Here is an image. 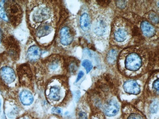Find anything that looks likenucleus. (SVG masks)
Listing matches in <instances>:
<instances>
[{
    "instance_id": "obj_18",
    "label": "nucleus",
    "mask_w": 159,
    "mask_h": 119,
    "mask_svg": "<svg viewBox=\"0 0 159 119\" xmlns=\"http://www.w3.org/2000/svg\"><path fill=\"white\" fill-rule=\"evenodd\" d=\"M127 32L123 29H120L115 32L114 37L116 41L119 42L124 41L126 38Z\"/></svg>"
},
{
    "instance_id": "obj_8",
    "label": "nucleus",
    "mask_w": 159,
    "mask_h": 119,
    "mask_svg": "<svg viewBox=\"0 0 159 119\" xmlns=\"http://www.w3.org/2000/svg\"><path fill=\"white\" fill-rule=\"evenodd\" d=\"M123 87L125 91L129 94L137 95L141 91L140 86L138 82L134 80H129L125 82Z\"/></svg>"
},
{
    "instance_id": "obj_23",
    "label": "nucleus",
    "mask_w": 159,
    "mask_h": 119,
    "mask_svg": "<svg viewBox=\"0 0 159 119\" xmlns=\"http://www.w3.org/2000/svg\"><path fill=\"white\" fill-rule=\"evenodd\" d=\"M149 17L150 20H151L153 23L157 24V23H158V22H159V18H158V16H157L155 13H150V14H149Z\"/></svg>"
},
{
    "instance_id": "obj_15",
    "label": "nucleus",
    "mask_w": 159,
    "mask_h": 119,
    "mask_svg": "<svg viewBox=\"0 0 159 119\" xmlns=\"http://www.w3.org/2000/svg\"><path fill=\"white\" fill-rule=\"evenodd\" d=\"M80 25L82 29L86 31L90 29V20L87 13H83L80 18Z\"/></svg>"
},
{
    "instance_id": "obj_34",
    "label": "nucleus",
    "mask_w": 159,
    "mask_h": 119,
    "mask_svg": "<svg viewBox=\"0 0 159 119\" xmlns=\"http://www.w3.org/2000/svg\"><path fill=\"white\" fill-rule=\"evenodd\" d=\"M1 101H0V108H1Z\"/></svg>"
},
{
    "instance_id": "obj_26",
    "label": "nucleus",
    "mask_w": 159,
    "mask_h": 119,
    "mask_svg": "<svg viewBox=\"0 0 159 119\" xmlns=\"http://www.w3.org/2000/svg\"><path fill=\"white\" fill-rule=\"evenodd\" d=\"M128 119H143L140 115L137 114H132L129 116Z\"/></svg>"
},
{
    "instance_id": "obj_10",
    "label": "nucleus",
    "mask_w": 159,
    "mask_h": 119,
    "mask_svg": "<svg viewBox=\"0 0 159 119\" xmlns=\"http://www.w3.org/2000/svg\"><path fill=\"white\" fill-rule=\"evenodd\" d=\"M6 46L8 49V53L11 57H17L18 54V45L17 44L15 39L13 37H9L6 41Z\"/></svg>"
},
{
    "instance_id": "obj_11",
    "label": "nucleus",
    "mask_w": 159,
    "mask_h": 119,
    "mask_svg": "<svg viewBox=\"0 0 159 119\" xmlns=\"http://www.w3.org/2000/svg\"><path fill=\"white\" fill-rule=\"evenodd\" d=\"M107 29L106 23L102 19H98L93 23V32L98 36H102Z\"/></svg>"
},
{
    "instance_id": "obj_12",
    "label": "nucleus",
    "mask_w": 159,
    "mask_h": 119,
    "mask_svg": "<svg viewBox=\"0 0 159 119\" xmlns=\"http://www.w3.org/2000/svg\"><path fill=\"white\" fill-rule=\"evenodd\" d=\"M141 29L142 32L147 37H152L155 34L154 28L147 21H143L141 23Z\"/></svg>"
},
{
    "instance_id": "obj_2",
    "label": "nucleus",
    "mask_w": 159,
    "mask_h": 119,
    "mask_svg": "<svg viewBox=\"0 0 159 119\" xmlns=\"http://www.w3.org/2000/svg\"><path fill=\"white\" fill-rule=\"evenodd\" d=\"M4 6L8 21L14 26L18 25L23 17V11L21 7L13 1H6Z\"/></svg>"
},
{
    "instance_id": "obj_31",
    "label": "nucleus",
    "mask_w": 159,
    "mask_h": 119,
    "mask_svg": "<svg viewBox=\"0 0 159 119\" xmlns=\"http://www.w3.org/2000/svg\"><path fill=\"white\" fill-rule=\"evenodd\" d=\"M84 73L83 71H80L79 72V74H78V75H77V79H76V82H78L80 80L81 78L83 77V76H84Z\"/></svg>"
},
{
    "instance_id": "obj_21",
    "label": "nucleus",
    "mask_w": 159,
    "mask_h": 119,
    "mask_svg": "<svg viewBox=\"0 0 159 119\" xmlns=\"http://www.w3.org/2000/svg\"><path fill=\"white\" fill-rule=\"evenodd\" d=\"M77 64L76 62L75 61L70 62L69 64L68 69L70 73H75L77 69Z\"/></svg>"
},
{
    "instance_id": "obj_3",
    "label": "nucleus",
    "mask_w": 159,
    "mask_h": 119,
    "mask_svg": "<svg viewBox=\"0 0 159 119\" xmlns=\"http://www.w3.org/2000/svg\"><path fill=\"white\" fill-rule=\"evenodd\" d=\"M125 64L126 68L128 70L133 71H137L142 66V59L138 54L132 53L127 56Z\"/></svg>"
},
{
    "instance_id": "obj_25",
    "label": "nucleus",
    "mask_w": 159,
    "mask_h": 119,
    "mask_svg": "<svg viewBox=\"0 0 159 119\" xmlns=\"http://www.w3.org/2000/svg\"><path fill=\"white\" fill-rule=\"evenodd\" d=\"M116 6L120 8H123L126 6V1H118L116 2Z\"/></svg>"
},
{
    "instance_id": "obj_14",
    "label": "nucleus",
    "mask_w": 159,
    "mask_h": 119,
    "mask_svg": "<svg viewBox=\"0 0 159 119\" xmlns=\"http://www.w3.org/2000/svg\"><path fill=\"white\" fill-rule=\"evenodd\" d=\"M48 99L53 101H58L61 99V89L58 86H54L50 88Z\"/></svg>"
},
{
    "instance_id": "obj_20",
    "label": "nucleus",
    "mask_w": 159,
    "mask_h": 119,
    "mask_svg": "<svg viewBox=\"0 0 159 119\" xmlns=\"http://www.w3.org/2000/svg\"><path fill=\"white\" fill-rule=\"evenodd\" d=\"M82 65L85 68L87 73H88L93 68L92 64L88 60H84V61L82 62Z\"/></svg>"
},
{
    "instance_id": "obj_7",
    "label": "nucleus",
    "mask_w": 159,
    "mask_h": 119,
    "mask_svg": "<svg viewBox=\"0 0 159 119\" xmlns=\"http://www.w3.org/2000/svg\"><path fill=\"white\" fill-rule=\"evenodd\" d=\"M60 42L64 46H68L73 42L74 37L70 29L64 26L60 31Z\"/></svg>"
},
{
    "instance_id": "obj_30",
    "label": "nucleus",
    "mask_w": 159,
    "mask_h": 119,
    "mask_svg": "<svg viewBox=\"0 0 159 119\" xmlns=\"http://www.w3.org/2000/svg\"><path fill=\"white\" fill-rule=\"evenodd\" d=\"M79 119H87V116L84 112H80L79 113Z\"/></svg>"
},
{
    "instance_id": "obj_32",
    "label": "nucleus",
    "mask_w": 159,
    "mask_h": 119,
    "mask_svg": "<svg viewBox=\"0 0 159 119\" xmlns=\"http://www.w3.org/2000/svg\"><path fill=\"white\" fill-rule=\"evenodd\" d=\"M2 40V33L1 30L0 29V44L1 43Z\"/></svg>"
},
{
    "instance_id": "obj_16",
    "label": "nucleus",
    "mask_w": 159,
    "mask_h": 119,
    "mask_svg": "<svg viewBox=\"0 0 159 119\" xmlns=\"http://www.w3.org/2000/svg\"><path fill=\"white\" fill-rule=\"evenodd\" d=\"M20 77L22 76V80H23L24 79H25V80L29 79L30 80V77L31 76V71H30V68L28 64H23L22 65L21 68H20V70L19 72Z\"/></svg>"
},
{
    "instance_id": "obj_17",
    "label": "nucleus",
    "mask_w": 159,
    "mask_h": 119,
    "mask_svg": "<svg viewBox=\"0 0 159 119\" xmlns=\"http://www.w3.org/2000/svg\"><path fill=\"white\" fill-rule=\"evenodd\" d=\"M48 68L52 71H54L57 70V68L59 67V60L57 57L50 58L47 61Z\"/></svg>"
},
{
    "instance_id": "obj_9",
    "label": "nucleus",
    "mask_w": 159,
    "mask_h": 119,
    "mask_svg": "<svg viewBox=\"0 0 159 119\" xmlns=\"http://www.w3.org/2000/svg\"><path fill=\"white\" fill-rule=\"evenodd\" d=\"M42 51L39 46L34 45L29 47L27 51V56L29 61L35 62L40 58Z\"/></svg>"
},
{
    "instance_id": "obj_6",
    "label": "nucleus",
    "mask_w": 159,
    "mask_h": 119,
    "mask_svg": "<svg viewBox=\"0 0 159 119\" xmlns=\"http://www.w3.org/2000/svg\"><path fill=\"white\" fill-rule=\"evenodd\" d=\"M120 110V105L115 100H111L105 104L104 108L105 114L109 117H113L118 114Z\"/></svg>"
},
{
    "instance_id": "obj_24",
    "label": "nucleus",
    "mask_w": 159,
    "mask_h": 119,
    "mask_svg": "<svg viewBox=\"0 0 159 119\" xmlns=\"http://www.w3.org/2000/svg\"><path fill=\"white\" fill-rule=\"evenodd\" d=\"M158 108V104L157 103V102H154L152 104H151V108H150V109H151V112L153 113H155L157 112Z\"/></svg>"
},
{
    "instance_id": "obj_1",
    "label": "nucleus",
    "mask_w": 159,
    "mask_h": 119,
    "mask_svg": "<svg viewBox=\"0 0 159 119\" xmlns=\"http://www.w3.org/2000/svg\"><path fill=\"white\" fill-rule=\"evenodd\" d=\"M50 7L42 1H34L29 6L28 18L30 25L35 29L37 27L45 23L52 16Z\"/></svg>"
},
{
    "instance_id": "obj_28",
    "label": "nucleus",
    "mask_w": 159,
    "mask_h": 119,
    "mask_svg": "<svg viewBox=\"0 0 159 119\" xmlns=\"http://www.w3.org/2000/svg\"><path fill=\"white\" fill-rule=\"evenodd\" d=\"M97 2H98V3L101 6H107L110 2V1H107V0L106 1H97Z\"/></svg>"
},
{
    "instance_id": "obj_27",
    "label": "nucleus",
    "mask_w": 159,
    "mask_h": 119,
    "mask_svg": "<svg viewBox=\"0 0 159 119\" xmlns=\"http://www.w3.org/2000/svg\"><path fill=\"white\" fill-rule=\"evenodd\" d=\"M52 111L54 113L58 114H62V109L57 108H53L52 109Z\"/></svg>"
},
{
    "instance_id": "obj_29",
    "label": "nucleus",
    "mask_w": 159,
    "mask_h": 119,
    "mask_svg": "<svg viewBox=\"0 0 159 119\" xmlns=\"http://www.w3.org/2000/svg\"><path fill=\"white\" fill-rule=\"evenodd\" d=\"M153 87L156 90L159 91V79H157L154 82L153 84Z\"/></svg>"
},
{
    "instance_id": "obj_33",
    "label": "nucleus",
    "mask_w": 159,
    "mask_h": 119,
    "mask_svg": "<svg viewBox=\"0 0 159 119\" xmlns=\"http://www.w3.org/2000/svg\"><path fill=\"white\" fill-rule=\"evenodd\" d=\"M22 119H30L29 118H27V117H24V118H22Z\"/></svg>"
},
{
    "instance_id": "obj_19",
    "label": "nucleus",
    "mask_w": 159,
    "mask_h": 119,
    "mask_svg": "<svg viewBox=\"0 0 159 119\" xmlns=\"http://www.w3.org/2000/svg\"><path fill=\"white\" fill-rule=\"evenodd\" d=\"M118 56V53L115 49H111V51H110L108 53L107 60L110 63H114L116 62Z\"/></svg>"
},
{
    "instance_id": "obj_4",
    "label": "nucleus",
    "mask_w": 159,
    "mask_h": 119,
    "mask_svg": "<svg viewBox=\"0 0 159 119\" xmlns=\"http://www.w3.org/2000/svg\"><path fill=\"white\" fill-rule=\"evenodd\" d=\"M52 30L53 28L50 23H45L39 25L35 29L34 34L35 38L39 40L41 38L48 36L52 33Z\"/></svg>"
},
{
    "instance_id": "obj_13",
    "label": "nucleus",
    "mask_w": 159,
    "mask_h": 119,
    "mask_svg": "<svg viewBox=\"0 0 159 119\" xmlns=\"http://www.w3.org/2000/svg\"><path fill=\"white\" fill-rule=\"evenodd\" d=\"M20 99L22 104L29 105L34 102V98L32 94L29 91L24 90L20 94Z\"/></svg>"
},
{
    "instance_id": "obj_5",
    "label": "nucleus",
    "mask_w": 159,
    "mask_h": 119,
    "mask_svg": "<svg viewBox=\"0 0 159 119\" xmlns=\"http://www.w3.org/2000/svg\"><path fill=\"white\" fill-rule=\"evenodd\" d=\"M0 75L2 80L7 84L13 82L16 79L15 72L10 67H5L2 68L0 70Z\"/></svg>"
},
{
    "instance_id": "obj_22",
    "label": "nucleus",
    "mask_w": 159,
    "mask_h": 119,
    "mask_svg": "<svg viewBox=\"0 0 159 119\" xmlns=\"http://www.w3.org/2000/svg\"><path fill=\"white\" fill-rule=\"evenodd\" d=\"M0 18L7 22L8 21L7 16L6 15L4 6L2 3H0Z\"/></svg>"
}]
</instances>
